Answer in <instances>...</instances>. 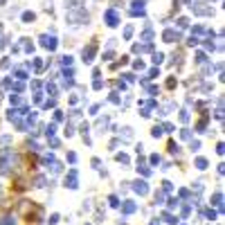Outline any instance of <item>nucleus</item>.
<instances>
[{
    "mask_svg": "<svg viewBox=\"0 0 225 225\" xmlns=\"http://www.w3.org/2000/svg\"><path fill=\"white\" fill-rule=\"evenodd\" d=\"M0 225H16V223L11 218H2V221H0Z\"/></svg>",
    "mask_w": 225,
    "mask_h": 225,
    "instance_id": "obj_18",
    "label": "nucleus"
},
{
    "mask_svg": "<svg viewBox=\"0 0 225 225\" xmlns=\"http://www.w3.org/2000/svg\"><path fill=\"white\" fill-rule=\"evenodd\" d=\"M56 221H59V214H52V216H50V225H54Z\"/></svg>",
    "mask_w": 225,
    "mask_h": 225,
    "instance_id": "obj_20",
    "label": "nucleus"
},
{
    "mask_svg": "<svg viewBox=\"0 0 225 225\" xmlns=\"http://www.w3.org/2000/svg\"><path fill=\"white\" fill-rule=\"evenodd\" d=\"M9 101H11V104H16V106H21V104H23V99L18 97V95H11V97H9Z\"/></svg>",
    "mask_w": 225,
    "mask_h": 225,
    "instance_id": "obj_12",
    "label": "nucleus"
},
{
    "mask_svg": "<svg viewBox=\"0 0 225 225\" xmlns=\"http://www.w3.org/2000/svg\"><path fill=\"white\" fill-rule=\"evenodd\" d=\"M151 135H153V138H160V135H162V128H160V126H155V128H153V133H151Z\"/></svg>",
    "mask_w": 225,
    "mask_h": 225,
    "instance_id": "obj_15",
    "label": "nucleus"
},
{
    "mask_svg": "<svg viewBox=\"0 0 225 225\" xmlns=\"http://www.w3.org/2000/svg\"><path fill=\"white\" fill-rule=\"evenodd\" d=\"M133 189L138 191V194H146V191H149V187H146V182H144V180H138V182L133 185Z\"/></svg>",
    "mask_w": 225,
    "mask_h": 225,
    "instance_id": "obj_6",
    "label": "nucleus"
},
{
    "mask_svg": "<svg viewBox=\"0 0 225 225\" xmlns=\"http://www.w3.org/2000/svg\"><path fill=\"white\" fill-rule=\"evenodd\" d=\"M196 167H198V169H207V160H205V158H198V160H196Z\"/></svg>",
    "mask_w": 225,
    "mask_h": 225,
    "instance_id": "obj_11",
    "label": "nucleus"
},
{
    "mask_svg": "<svg viewBox=\"0 0 225 225\" xmlns=\"http://www.w3.org/2000/svg\"><path fill=\"white\" fill-rule=\"evenodd\" d=\"M162 59H164L162 54H155V56H153V63H155V65H158V63H162Z\"/></svg>",
    "mask_w": 225,
    "mask_h": 225,
    "instance_id": "obj_17",
    "label": "nucleus"
},
{
    "mask_svg": "<svg viewBox=\"0 0 225 225\" xmlns=\"http://www.w3.org/2000/svg\"><path fill=\"white\" fill-rule=\"evenodd\" d=\"M45 133H47V138H52V135L56 133V124H47V126H45Z\"/></svg>",
    "mask_w": 225,
    "mask_h": 225,
    "instance_id": "obj_10",
    "label": "nucleus"
},
{
    "mask_svg": "<svg viewBox=\"0 0 225 225\" xmlns=\"http://www.w3.org/2000/svg\"><path fill=\"white\" fill-rule=\"evenodd\" d=\"M41 45L43 47H47V50H54V47H56V38H54V36H41Z\"/></svg>",
    "mask_w": 225,
    "mask_h": 225,
    "instance_id": "obj_3",
    "label": "nucleus"
},
{
    "mask_svg": "<svg viewBox=\"0 0 225 225\" xmlns=\"http://www.w3.org/2000/svg\"><path fill=\"white\" fill-rule=\"evenodd\" d=\"M14 74H16L18 79H27V70H25V68H16Z\"/></svg>",
    "mask_w": 225,
    "mask_h": 225,
    "instance_id": "obj_9",
    "label": "nucleus"
},
{
    "mask_svg": "<svg viewBox=\"0 0 225 225\" xmlns=\"http://www.w3.org/2000/svg\"><path fill=\"white\" fill-rule=\"evenodd\" d=\"M169 207H171V210H174V207H178V200L171 198V200H169Z\"/></svg>",
    "mask_w": 225,
    "mask_h": 225,
    "instance_id": "obj_21",
    "label": "nucleus"
},
{
    "mask_svg": "<svg viewBox=\"0 0 225 225\" xmlns=\"http://www.w3.org/2000/svg\"><path fill=\"white\" fill-rule=\"evenodd\" d=\"M178 38H180L178 32H174V29H167V32H164V41H167V43H174V41H178Z\"/></svg>",
    "mask_w": 225,
    "mask_h": 225,
    "instance_id": "obj_5",
    "label": "nucleus"
},
{
    "mask_svg": "<svg viewBox=\"0 0 225 225\" xmlns=\"http://www.w3.org/2000/svg\"><path fill=\"white\" fill-rule=\"evenodd\" d=\"M45 176H38V178H36V187H45Z\"/></svg>",
    "mask_w": 225,
    "mask_h": 225,
    "instance_id": "obj_13",
    "label": "nucleus"
},
{
    "mask_svg": "<svg viewBox=\"0 0 225 225\" xmlns=\"http://www.w3.org/2000/svg\"><path fill=\"white\" fill-rule=\"evenodd\" d=\"M135 212V203L133 200H126V203H124V214H133Z\"/></svg>",
    "mask_w": 225,
    "mask_h": 225,
    "instance_id": "obj_7",
    "label": "nucleus"
},
{
    "mask_svg": "<svg viewBox=\"0 0 225 225\" xmlns=\"http://www.w3.org/2000/svg\"><path fill=\"white\" fill-rule=\"evenodd\" d=\"M131 36H133V27L128 25L126 29H124V38H131Z\"/></svg>",
    "mask_w": 225,
    "mask_h": 225,
    "instance_id": "obj_14",
    "label": "nucleus"
},
{
    "mask_svg": "<svg viewBox=\"0 0 225 225\" xmlns=\"http://www.w3.org/2000/svg\"><path fill=\"white\" fill-rule=\"evenodd\" d=\"M151 225H155V223H151Z\"/></svg>",
    "mask_w": 225,
    "mask_h": 225,
    "instance_id": "obj_29",
    "label": "nucleus"
},
{
    "mask_svg": "<svg viewBox=\"0 0 225 225\" xmlns=\"http://www.w3.org/2000/svg\"><path fill=\"white\" fill-rule=\"evenodd\" d=\"M149 77H151V79H153V77H160V72H158V70H155V68H153V70L149 72Z\"/></svg>",
    "mask_w": 225,
    "mask_h": 225,
    "instance_id": "obj_22",
    "label": "nucleus"
},
{
    "mask_svg": "<svg viewBox=\"0 0 225 225\" xmlns=\"http://www.w3.org/2000/svg\"><path fill=\"white\" fill-rule=\"evenodd\" d=\"M0 32H2V25H0Z\"/></svg>",
    "mask_w": 225,
    "mask_h": 225,
    "instance_id": "obj_28",
    "label": "nucleus"
},
{
    "mask_svg": "<svg viewBox=\"0 0 225 225\" xmlns=\"http://www.w3.org/2000/svg\"><path fill=\"white\" fill-rule=\"evenodd\" d=\"M65 187H70V189H77V169H70V174L65 176Z\"/></svg>",
    "mask_w": 225,
    "mask_h": 225,
    "instance_id": "obj_2",
    "label": "nucleus"
},
{
    "mask_svg": "<svg viewBox=\"0 0 225 225\" xmlns=\"http://www.w3.org/2000/svg\"><path fill=\"white\" fill-rule=\"evenodd\" d=\"M117 162H124V164H126V162H128V155H124V153H119V155H117Z\"/></svg>",
    "mask_w": 225,
    "mask_h": 225,
    "instance_id": "obj_16",
    "label": "nucleus"
},
{
    "mask_svg": "<svg viewBox=\"0 0 225 225\" xmlns=\"http://www.w3.org/2000/svg\"><path fill=\"white\" fill-rule=\"evenodd\" d=\"M34 18H36L34 11H25V14H23V23H34Z\"/></svg>",
    "mask_w": 225,
    "mask_h": 225,
    "instance_id": "obj_8",
    "label": "nucleus"
},
{
    "mask_svg": "<svg viewBox=\"0 0 225 225\" xmlns=\"http://www.w3.org/2000/svg\"><path fill=\"white\" fill-rule=\"evenodd\" d=\"M5 2H7V0H0V7H2V5H5Z\"/></svg>",
    "mask_w": 225,
    "mask_h": 225,
    "instance_id": "obj_27",
    "label": "nucleus"
},
{
    "mask_svg": "<svg viewBox=\"0 0 225 225\" xmlns=\"http://www.w3.org/2000/svg\"><path fill=\"white\" fill-rule=\"evenodd\" d=\"M160 162V155H151V164H158Z\"/></svg>",
    "mask_w": 225,
    "mask_h": 225,
    "instance_id": "obj_24",
    "label": "nucleus"
},
{
    "mask_svg": "<svg viewBox=\"0 0 225 225\" xmlns=\"http://www.w3.org/2000/svg\"><path fill=\"white\" fill-rule=\"evenodd\" d=\"M104 21H106V25H108V27H115V25L119 23V16L115 14L112 9H108L106 14H104Z\"/></svg>",
    "mask_w": 225,
    "mask_h": 225,
    "instance_id": "obj_1",
    "label": "nucleus"
},
{
    "mask_svg": "<svg viewBox=\"0 0 225 225\" xmlns=\"http://www.w3.org/2000/svg\"><path fill=\"white\" fill-rule=\"evenodd\" d=\"M63 65H72V56H63Z\"/></svg>",
    "mask_w": 225,
    "mask_h": 225,
    "instance_id": "obj_19",
    "label": "nucleus"
},
{
    "mask_svg": "<svg viewBox=\"0 0 225 225\" xmlns=\"http://www.w3.org/2000/svg\"><path fill=\"white\" fill-rule=\"evenodd\" d=\"M95 50H97V45H95V43H92V45H88L86 50H83V61H86V63H90V61H92V56H95Z\"/></svg>",
    "mask_w": 225,
    "mask_h": 225,
    "instance_id": "obj_4",
    "label": "nucleus"
},
{
    "mask_svg": "<svg viewBox=\"0 0 225 225\" xmlns=\"http://www.w3.org/2000/svg\"><path fill=\"white\" fill-rule=\"evenodd\" d=\"M52 106H56V101H54V99H50V101H45V108H52Z\"/></svg>",
    "mask_w": 225,
    "mask_h": 225,
    "instance_id": "obj_26",
    "label": "nucleus"
},
{
    "mask_svg": "<svg viewBox=\"0 0 225 225\" xmlns=\"http://www.w3.org/2000/svg\"><path fill=\"white\" fill-rule=\"evenodd\" d=\"M124 140H131V128H124Z\"/></svg>",
    "mask_w": 225,
    "mask_h": 225,
    "instance_id": "obj_23",
    "label": "nucleus"
},
{
    "mask_svg": "<svg viewBox=\"0 0 225 225\" xmlns=\"http://www.w3.org/2000/svg\"><path fill=\"white\" fill-rule=\"evenodd\" d=\"M200 149V142H191V151H198Z\"/></svg>",
    "mask_w": 225,
    "mask_h": 225,
    "instance_id": "obj_25",
    "label": "nucleus"
}]
</instances>
